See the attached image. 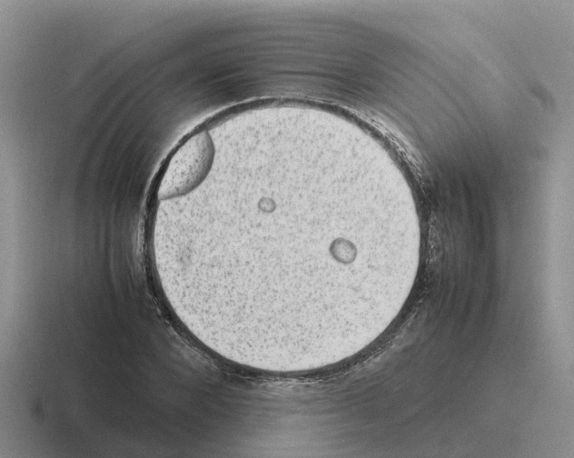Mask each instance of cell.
Returning <instances> with one entry per match:
<instances>
[{
  "label": "cell",
  "instance_id": "6da1fadb",
  "mask_svg": "<svg viewBox=\"0 0 574 458\" xmlns=\"http://www.w3.org/2000/svg\"><path fill=\"white\" fill-rule=\"evenodd\" d=\"M213 155V143L207 132L188 138L167 164L159 183L158 197L172 198L196 187L208 173Z\"/></svg>",
  "mask_w": 574,
  "mask_h": 458
}]
</instances>
